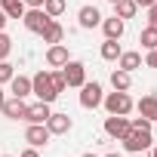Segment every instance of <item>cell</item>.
<instances>
[{"label": "cell", "mask_w": 157, "mask_h": 157, "mask_svg": "<svg viewBox=\"0 0 157 157\" xmlns=\"http://www.w3.org/2000/svg\"><path fill=\"white\" fill-rule=\"evenodd\" d=\"M31 93L37 96V102H46V105H52L59 99V93L52 90V80H49V71H37L31 77Z\"/></svg>", "instance_id": "obj_1"}, {"label": "cell", "mask_w": 157, "mask_h": 157, "mask_svg": "<svg viewBox=\"0 0 157 157\" xmlns=\"http://www.w3.org/2000/svg\"><path fill=\"white\" fill-rule=\"evenodd\" d=\"M102 105H105V111L108 114H129L136 105H132V99H129V93H120V90H114V93H108L105 99H102Z\"/></svg>", "instance_id": "obj_2"}, {"label": "cell", "mask_w": 157, "mask_h": 157, "mask_svg": "<svg viewBox=\"0 0 157 157\" xmlns=\"http://www.w3.org/2000/svg\"><path fill=\"white\" fill-rule=\"evenodd\" d=\"M120 142H123V148H126L129 154H142V151H148V148L154 145L151 132H142V129H132V126H129V132H126Z\"/></svg>", "instance_id": "obj_3"}, {"label": "cell", "mask_w": 157, "mask_h": 157, "mask_svg": "<svg viewBox=\"0 0 157 157\" xmlns=\"http://www.w3.org/2000/svg\"><path fill=\"white\" fill-rule=\"evenodd\" d=\"M62 74H65V83H68V86H77V90H80V86L86 83V65H83V62L68 59V62L62 65Z\"/></svg>", "instance_id": "obj_4"}, {"label": "cell", "mask_w": 157, "mask_h": 157, "mask_svg": "<svg viewBox=\"0 0 157 157\" xmlns=\"http://www.w3.org/2000/svg\"><path fill=\"white\" fill-rule=\"evenodd\" d=\"M22 22H25V28H28L31 34H43V28H46L52 19H49V16L43 13V6H40V10H25Z\"/></svg>", "instance_id": "obj_5"}, {"label": "cell", "mask_w": 157, "mask_h": 157, "mask_svg": "<svg viewBox=\"0 0 157 157\" xmlns=\"http://www.w3.org/2000/svg\"><path fill=\"white\" fill-rule=\"evenodd\" d=\"M102 99H105V93H102V83H83L80 86V105L83 108H99L102 105Z\"/></svg>", "instance_id": "obj_6"}, {"label": "cell", "mask_w": 157, "mask_h": 157, "mask_svg": "<svg viewBox=\"0 0 157 157\" xmlns=\"http://www.w3.org/2000/svg\"><path fill=\"white\" fill-rule=\"evenodd\" d=\"M126 132H129V120H126L123 114H108V117H105V136H111V139L120 142Z\"/></svg>", "instance_id": "obj_7"}, {"label": "cell", "mask_w": 157, "mask_h": 157, "mask_svg": "<svg viewBox=\"0 0 157 157\" xmlns=\"http://www.w3.org/2000/svg\"><path fill=\"white\" fill-rule=\"evenodd\" d=\"M49 129H46V123H28V129H25V142L31 145V148H43L46 142H49Z\"/></svg>", "instance_id": "obj_8"}, {"label": "cell", "mask_w": 157, "mask_h": 157, "mask_svg": "<svg viewBox=\"0 0 157 157\" xmlns=\"http://www.w3.org/2000/svg\"><path fill=\"white\" fill-rule=\"evenodd\" d=\"M68 59H71V52H68L65 43H52V46H46V65H49V68H62Z\"/></svg>", "instance_id": "obj_9"}, {"label": "cell", "mask_w": 157, "mask_h": 157, "mask_svg": "<svg viewBox=\"0 0 157 157\" xmlns=\"http://www.w3.org/2000/svg\"><path fill=\"white\" fill-rule=\"evenodd\" d=\"M77 22H80V28H99L102 25V13L96 6H80V13H77Z\"/></svg>", "instance_id": "obj_10"}, {"label": "cell", "mask_w": 157, "mask_h": 157, "mask_svg": "<svg viewBox=\"0 0 157 157\" xmlns=\"http://www.w3.org/2000/svg\"><path fill=\"white\" fill-rule=\"evenodd\" d=\"M0 111H3L10 120H25V111H28V105H25V99H6L3 102V108H0Z\"/></svg>", "instance_id": "obj_11"}, {"label": "cell", "mask_w": 157, "mask_h": 157, "mask_svg": "<svg viewBox=\"0 0 157 157\" xmlns=\"http://www.w3.org/2000/svg\"><path fill=\"white\" fill-rule=\"evenodd\" d=\"M52 111H49V105L46 102H34V105H28V111H25V120L28 123H46V117H49Z\"/></svg>", "instance_id": "obj_12"}, {"label": "cell", "mask_w": 157, "mask_h": 157, "mask_svg": "<svg viewBox=\"0 0 157 157\" xmlns=\"http://www.w3.org/2000/svg\"><path fill=\"white\" fill-rule=\"evenodd\" d=\"M46 129H49L52 136H65V132L71 129V117H68V114H49V117H46Z\"/></svg>", "instance_id": "obj_13"}, {"label": "cell", "mask_w": 157, "mask_h": 157, "mask_svg": "<svg viewBox=\"0 0 157 157\" xmlns=\"http://www.w3.org/2000/svg\"><path fill=\"white\" fill-rule=\"evenodd\" d=\"M102 31H105V37L120 40V37H123V31H126V25H123V19L111 16V19H102Z\"/></svg>", "instance_id": "obj_14"}, {"label": "cell", "mask_w": 157, "mask_h": 157, "mask_svg": "<svg viewBox=\"0 0 157 157\" xmlns=\"http://www.w3.org/2000/svg\"><path fill=\"white\" fill-rule=\"evenodd\" d=\"M10 93H13L16 99H25V96H31V77L13 74V80H10Z\"/></svg>", "instance_id": "obj_15"}, {"label": "cell", "mask_w": 157, "mask_h": 157, "mask_svg": "<svg viewBox=\"0 0 157 157\" xmlns=\"http://www.w3.org/2000/svg\"><path fill=\"white\" fill-rule=\"evenodd\" d=\"M136 108H139V114H142V117H148V120L154 123V117H157V96H154V93L142 96V102H139Z\"/></svg>", "instance_id": "obj_16"}, {"label": "cell", "mask_w": 157, "mask_h": 157, "mask_svg": "<svg viewBox=\"0 0 157 157\" xmlns=\"http://www.w3.org/2000/svg\"><path fill=\"white\" fill-rule=\"evenodd\" d=\"M111 86L120 90V93H126V90L132 86V74L123 71V68H114V71H111Z\"/></svg>", "instance_id": "obj_17"}, {"label": "cell", "mask_w": 157, "mask_h": 157, "mask_svg": "<svg viewBox=\"0 0 157 157\" xmlns=\"http://www.w3.org/2000/svg\"><path fill=\"white\" fill-rule=\"evenodd\" d=\"M40 37H43V43H49V46H52V43H62V37H65V28H62V25L52 19V22L43 28V34H40Z\"/></svg>", "instance_id": "obj_18"}, {"label": "cell", "mask_w": 157, "mask_h": 157, "mask_svg": "<svg viewBox=\"0 0 157 157\" xmlns=\"http://www.w3.org/2000/svg\"><path fill=\"white\" fill-rule=\"evenodd\" d=\"M136 13H139L136 0H114V16H117V19H123V22H126V19H132Z\"/></svg>", "instance_id": "obj_19"}, {"label": "cell", "mask_w": 157, "mask_h": 157, "mask_svg": "<svg viewBox=\"0 0 157 157\" xmlns=\"http://www.w3.org/2000/svg\"><path fill=\"white\" fill-rule=\"evenodd\" d=\"M117 68H123V71H136V68H142V52H120V59H117Z\"/></svg>", "instance_id": "obj_20"}, {"label": "cell", "mask_w": 157, "mask_h": 157, "mask_svg": "<svg viewBox=\"0 0 157 157\" xmlns=\"http://www.w3.org/2000/svg\"><path fill=\"white\" fill-rule=\"evenodd\" d=\"M0 10L6 13V19H22L28 6L22 3V0H3V3H0Z\"/></svg>", "instance_id": "obj_21"}, {"label": "cell", "mask_w": 157, "mask_h": 157, "mask_svg": "<svg viewBox=\"0 0 157 157\" xmlns=\"http://www.w3.org/2000/svg\"><path fill=\"white\" fill-rule=\"evenodd\" d=\"M120 52H123V49H120V43H117V40H111V37H105V43H102V59H105V62H117V59H120Z\"/></svg>", "instance_id": "obj_22"}, {"label": "cell", "mask_w": 157, "mask_h": 157, "mask_svg": "<svg viewBox=\"0 0 157 157\" xmlns=\"http://www.w3.org/2000/svg\"><path fill=\"white\" fill-rule=\"evenodd\" d=\"M139 43H142L145 49H157V28H151V25H148V28L139 34Z\"/></svg>", "instance_id": "obj_23"}, {"label": "cell", "mask_w": 157, "mask_h": 157, "mask_svg": "<svg viewBox=\"0 0 157 157\" xmlns=\"http://www.w3.org/2000/svg\"><path fill=\"white\" fill-rule=\"evenodd\" d=\"M43 13H46L49 19H59V16L65 13V0H43Z\"/></svg>", "instance_id": "obj_24"}, {"label": "cell", "mask_w": 157, "mask_h": 157, "mask_svg": "<svg viewBox=\"0 0 157 157\" xmlns=\"http://www.w3.org/2000/svg\"><path fill=\"white\" fill-rule=\"evenodd\" d=\"M49 80H52V90H56L59 96L68 90V83H65V74H62V71H49Z\"/></svg>", "instance_id": "obj_25"}, {"label": "cell", "mask_w": 157, "mask_h": 157, "mask_svg": "<svg viewBox=\"0 0 157 157\" xmlns=\"http://www.w3.org/2000/svg\"><path fill=\"white\" fill-rule=\"evenodd\" d=\"M13 74H16V68L3 59V62H0V83H10V80H13Z\"/></svg>", "instance_id": "obj_26"}, {"label": "cell", "mask_w": 157, "mask_h": 157, "mask_svg": "<svg viewBox=\"0 0 157 157\" xmlns=\"http://www.w3.org/2000/svg\"><path fill=\"white\" fill-rule=\"evenodd\" d=\"M129 126H132V129H142V132H151V126H154V123H151L148 117H142V114H139L136 120H129Z\"/></svg>", "instance_id": "obj_27"}, {"label": "cell", "mask_w": 157, "mask_h": 157, "mask_svg": "<svg viewBox=\"0 0 157 157\" xmlns=\"http://www.w3.org/2000/svg\"><path fill=\"white\" fill-rule=\"evenodd\" d=\"M10 52H13V40H10V37H6L3 31H0V62H3V59H6Z\"/></svg>", "instance_id": "obj_28"}, {"label": "cell", "mask_w": 157, "mask_h": 157, "mask_svg": "<svg viewBox=\"0 0 157 157\" xmlns=\"http://www.w3.org/2000/svg\"><path fill=\"white\" fill-rule=\"evenodd\" d=\"M148 25H151V28H157V3H151V6H148Z\"/></svg>", "instance_id": "obj_29"}, {"label": "cell", "mask_w": 157, "mask_h": 157, "mask_svg": "<svg viewBox=\"0 0 157 157\" xmlns=\"http://www.w3.org/2000/svg\"><path fill=\"white\" fill-rule=\"evenodd\" d=\"M145 65H148V68H157V49H148V56H145Z\"/></svg>", "instance_id": "obj_30"}, {"label": "cell", "mask_w": 157, "mask_h": 157, "mask_svg": "<svg viewBox=\"0 0 157 157\" xmlns=\"http://www.w3.org/2000/svg\"><path fill=\"white\" fill-rule=\"evenodd\" d=\"M22 3H25L28 10H40V6H43V0H22Z\"/></svg>", "instance_id": "obj_31"}, {"label": "cell", "mask_w": 157, "mask_h": 157, "mask_svg": "<svg viewBox=\"0 0 157 157\" xmlns=\"http://www.w3.org/2000/svg\"><path fill=\"white\" fill-rule=\"evenodd\" d=\"M19 157H40V154H37V148H31V145H28V148H25Z\"/></svg>", "instance_id": "obj_32"}, {"label": "cell", "mask_w": 157, "mask_h": 157, "mask_svg": "<svg viewBox=\"0 0 157 157\" xmlns=\"http://www.w3.org/2000/svg\"><path fill=\"white\" fill-rule=\"evenodd\" d=\"M6 22H10V19H6V13H3V10H0V31H3V28H6Z\"/></svg>", "instance_id": "obj_33"}, {"label": "cell", "mask_w": 157, "mask_h": 157, "mask_svg": "<svg viewBox=\"0 0 157 157\" xmlns=\"http://www.w3.org/2000/svg\"><path fill=\"white\" fill-rule=\"evenodd\" d=\"M151 3H157V0H136V6H145V10H148Z\"/></svg>", "instance_id": "obj_34"}, {"label": "cell", "mask_w": 157, "mask_h": 157, "mask_svg": "<svg viewBox=\"0 0 157 157\" xmlns=\"http://www.w3.org/2000/svg\"><path fill=\"white\" fill-rule=\"evenodd\" d=\"M3 102H6V96H3V90H0V108H3Z\"/></svg>", "instance_id": "obj_35"}, {"label": "cell", "mask_w": 157, "mask_h": 157, "mask_svg": "<svg viewBox=\"0 0 157 157\" xmlns=\"http://www.w3.org/2000/svg\"><path fill=\"white\" fill-rule=\"evenodd\" d=\"M151 157H157V145H151Z\"/></svg>", "instance_id": "obj_36"}, {"label": "cell", "mask_w": 157, "mask_h": 157, "mask_svg": "<svg viewBox=\"0 0 157 157\" xmlns=\"http://www.w3.org/2000/svg\"><path fill=\"white\" fill-rule=\"evenodd\" d=\"M80 157H99V154H80Z\"/></svg>", "instance_id": "obj_37"}, {"label": "cell", "mask_w": 157, "mask_h": 157, "mask_svg": "<svg viewBox=\"0 0 157 157\" xmlns=\"http://www.w3.org/2000/svg\"><path fill=\"white\" fill-rule=\"evenodd\" d=\"M105 157H120V154H105Z\"/></svg>", "instance_id": "obj_38"}, {"label": "cell", "mask_w": 157, "mask_h": 157, "mask_svg": "<svg viewBox=\"0 0 157 157\" xmlns=\"http://www.w3.org/2000/svg\"><path fill=\"white\" fill-rule=\"evenodd\" d=\"M3 157H13V154H3Z\"/></svg>", "instance_id": "obj_39"}, {"label": "cell", "mask_w": 157, "mask_h": 157, "mask_svg": "<svg viewBox=\"0 0 157 157\" xmlns=\"http://www.w3.org/2000/svg\"><path fill=\"white\" fill-rule=\"evenodd\" d=\"M154 123H157V117H154Z\"/></svg>", "instance_id": "obj_40"}, {"label": "cell", "mask_w": 157, "mask_h": 157, "mask_svg": "<svg viewBox=\"0 0 157 157\" xmlns=\"http://www.w3.org/2000/svg\"><path fill=\"white\" fill-rule=\"evenodd\" d=\"M0 3H3V0H0Z\"/></svg>", "instance_id": "obj_41"}, {"label": "cell", "mask_w": 157, "mask_h": 157, "mask_svg": "<svg viewBox=\"0 0 157 157\" xmlns=\"http://www.w3.org/2000/svg\"><path fill=\"white\" fill-rule=\"evenodd\" d=\"M111 3H114V0H111Z\"/></svg>", "instance_id": "obj_42"}]
</instances>
